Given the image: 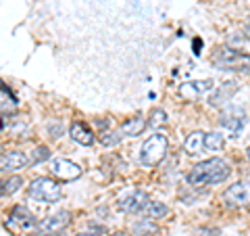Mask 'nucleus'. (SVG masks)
<instances>
[{"label":"nucleus","mask_w":250,"mask_h":236,"mask_svg":"<svg viewBox=\"0 0 250 236\" xmlns=\"http://www.w3.org/2000/svg\"><path fill=\"white\" fill-rule=\"evenodd\" d=\"M229 165L225 163L219 157H213V159H207L198 165H194L192 171L188 174V184L190 186H213V184H221L229 178Z\"/></svg>","instance_id":"nucleus-1"},{"label":"nucleus","mask_w":250,"mask_h":236,"mask_svg":"<svg viewBox=\"0 0 250 236\" xmlns=\"http://www.w3.org/2000/svg\"><path fill=\"white\" fill-rule=\"evenodd\" d=\"M165 155H167V138L163 134H152L140 148L138 159L144 167H154V165H159L165 159Z\"/></svg>","instance_id":"nucleus-2"},{"label":"nucleus","mask_w":250,"mask_h":236,"mask_svg":"<svg viewBox=\"0 0 250 236\" xmlns=\"http://www.w3.org/2000/svg\"><path fill=\"white\" fill-rule=\"evenodd\" d=\"M213 65L217 69H229V71H250V57L233 48H219L213 54Z\"/></svg>","instance_id":"nucleus-3"},{"label":"nucleus","mask_w":250,"mask_h":236,"mask_svg":"<svg viewBox=\"0 0 250 236\" xmlns=\"http://www.w3.org/2000/svg\"><path fill=\"white\" fill-rule=\"evenodd\" d=\"M29 196L38 203H57L61 199V184L52 178H36L29 184Z\"/></svg>","instance_id":"nucleus-4"},{"label":"nucleus","mask_w":250,"mask_h":236,"mask_svg":"<svg viewBox=\"0 0 250 236\" xmlns=\"http://www.w3.org/2000/svg\"><path fill=\"white\" fill-rule=\"evenodd\" d=\"M52 176L59 178V182H71L82 176V167L69 159H54L52 161Z\"/></svg>","instance_id":"nucleus-5"},{"label":"nucleus","mask_w":250,"mask_h":236,"mask_svg":"<svg viewBox=\"0 0 250 236\" xmlns=\"http://www.w3.org/2000/svg\"><path fill=\"white\" fill-rule=\"evenodd\" d=\"M223 201L236 207H248L250 205V182H236L223 192Z\"/></svg>","instance_id":"nucleus-6"},{"label":"nucleus","mask_w":250,"mask_h":236,"mask_svg":"<svg viewBox=\"0 0 250 236\" xmlns=\"http://www.w3.org/2000/svg\"><path fill=\"white\" fill-rule=\"evenodd\" d=\"M69 222H71V213H69V211H61V213H54L50 217L42 219V222H38L36 228L40 234H54V232L65 230Z\"/></svg>","instance_id":"nucleus-7"},{"label":"nucleus","mask_w":250,"mask_h":236,"mask_svg":"<svg viewBox=\"0 0 250 236\" xmlns=\"http://www.w3.org/2000/svg\"><path fill=\"white\" fill-rule=\"evenodd\" d=\"M219 123H221L225 130H229L231 134H238L242 128H244V123H246L244 109H240V107H228L221 113V119H219Z\"/></svg>","instance_id":"nucleus-8"},{"label":"nucleus","mask_w":250,"mask_h":236,"mask_svg":"<svg viewBox=\"0 0 250 236\" xmlns=\"http://www.w3.org/2000/svg\"><path fill=\"white\" fill-rule=\"evenodd\" d=\"M146 205H148V196L142 190H134V192L125 194L123 199L117 203V207H119V211H123V213H142Z\"/></svg>","instance_id":"nucleus-9"},{"label":"nucleus","mask_w":250,"mask_h":236,"mask_svg":"<svg viewBox=\"0 0 250 236\" xmlns=\"http://www.w3.org/2000/svg\"><path fill=\"white\" fill-rule=\"evenodd\" d=\"M27 165H31V159L25 157L21 151H11V153H2L0 157V169L2 171H17V169H25Z\"/></svg>","instance_id":"nucleus-10"},{"label":"nucleus","mask_w":250,"mask_h":236,"mask_svg":"<svg viewBox=\"0 0 250 236\" xmlns=\"http://www.w3.org/2000/svg\"><path fill=\"white\" fill-rule=\"evenodd\" d=\"M213 90V80H198V82H188L179 86V96L182 98H194L198 94H205Z\"/></svg>","instance_id":"nucleus-11"},{"label":"nucleus","mask_w":250,"mask_h":236,"mask_svg":"<svg viewBox=\"0 0 250 236\" xmlns=\"http://www.w3.org/2000/svg\"><path fill=\"white\" fill-rule=\"evenodd\" d=\"M238 92V84L236 82H225L221 88H219L217 92H213L208 96V103L213 105V107H223V105H228L231 96Z\"/></svg>","instance_id":"nucleus-12"},{"label":"nucleus","mask_w":250,"mask_h":236,"mask_svg":"<svg viewBox=\"0 0 250 236\" xmlns=\"http://www.w3.org/2000/svg\"><path fill=\"white\" fill-rule=\"evenodd\" d=\"M9 217H11V219H9L11 224H17L19 228H25V230H29V228L38 226L36 217L31 215V211L25 209L23 205H17V207H15V209L11 211V215H9Z\"/></svg>","instance_id":"nucleus-13"},{"label":"nucleus","mask_w":250,"mask_h":236,"mask_svg":"<svg viewBox=\"0 0 250 236\" xmlns=\"http://www.w3.org/2000/svg\"><path fill=\"white\" fill-rule=\"evenodd\" d=\"M69 134H71V138L75 140V142H80L83 146L94 144V134H92V130L88 128V125H83L82 121H75L71 125V130H69Z\"/></svg>","instance_id":"nucleus-14"},{"label":"nucleus","mask_w":250,"mask_h":236,"mask_svg":"<svg viewBox=\"0 0 250 236\" xmlns=\"http://www.w3.org/2000/svg\"><path fill=\"white\" fill-rule=\"evenodd\" d=\"M205 138H207L205 132H192L190 136L186 138V142H184L186 153H188V155H198V153H202V151H207Z\"/></svg>","instance_id":"nucleus-15"},{"label":"nucleus","mask_w":250,"mask_h":236,"mask_svg":"<svg viewBox=\"0 0 250 236\" xmlns=\"http://www.w3.org/2000/svg\"><path fill=\"white\" fill-rule=\"evenodd\" d=\"M144 128H146V119H144V117H131V119H127V121L121 123L119 132L123 134V136L136 138V136H140V134L144 132Z\"/></svg>","instance_id":"nucleus-16"},{"label":"nucleus","mask_w":250,"mask_h":236,"mask_svg":"<svg viewBox=\"0 0 250 236\" xmlns=\"http://www.w3.org/2000/svg\"><path fill=\"white\" fill-rule=\"evenodd\" d=\"M142 213L148 219H161V217H165L169 213V207L165 205V203H161V201H148V205L144 207Z\"/></svg>","instance_id":"nucleus-17"},{"label":"nucleus","mask_w":250,"mask_h":236,"mask_svg":"<svg viewBox=\"0 0 250 236\" xmlns=\"http://www.w3.org/2000/svg\"><path fill=\"white\" fill-rule=\"evenodd\" d=\"M225 144V138H223V134H219V132H208L207 134V138H205V146H207V151H221Z\"/></svg>","instance_id":"nucleus-18"},{"label":"nucleus","mask_w":250,"mask_h":236,"mask_svg":"<svg viewBox=\"0 0 250 236\" xmlns=\"http://www.w3.org/2000/svg\"><path fill=\"white\" fill-rule=\"evenodd\" d=\"M134 232L138 236H152L156 234V224H154V219H142V222H138L134 224Z\"/></svg>","instance_id":"nucleus-19"},{"label":"nucleus","mask_w":250,"mask_h":236,"mask_svg":"<svg viewBox=\"0 0 250 236\" xmlns=\"http://www.w3.org/2000/svg\"><path fill=\"white\" fill-rule=\"evenodd\" d=\"M21 184H23V180L19 176H11L9 180H4V182H2V186H0V192H2V196L13 194V192L19 190Z\"/></svg>","instance_id":"nucleus-20"},{"label":"nucleus","mask_w":250,"mask_h":236,"mask_svg":"<svg viewBox=\"0 0 250 236\" xmlns=\"http://www.w3.org/2000/svg\"><path fill=\"white\" fill-rule=\"evenodd\" d=\"M152 125V128H161V125L167 123V113L163 111V109H154V111L150 113V121H148Z\"/></svg>","instance_id":"nucleus-21"},{"label":"nucleus","mask_w":250,"mask_h":236,"mask_svg":"<svg viewBox=\"0 0 250 236\" xmlns=\"http://www.w3.org/2000/svg\"><path fill=\"white\" fill-rule=\"evenodd\" d=\"M0 105H2V113H4V115H6V111H9V109H13L15 105H17V100L13 98L11 90L6 88L4 84H2V103H0Z\"/></svg>","instance_id":"nucleus-22"},{"label":"nucleus","mask_w":250,"mask_h":236,"mask_svg":"<svg viewBox=\"0 0 250 236\" xmlns=\"http://www.w3.org/2000/svg\"><path fill=\"white\" fill-rule=\"evenodd\" d=\"M46 159H50V148L48 146H38L31 153V163H42Z\"/></svg>","instance_id":"nucleus-23"},{"label":"nucleus","mask_w":250,"mask_h":236,"mask_svg":"<svg viewBox=\"0 0 250 236\" xmlns=\"http://www.w3.org/2000/svg\"><path fill=\"white\" fill-rule=\"evenodd\" d=\"M121 136H123L121 132H104V134H103V144H104V146H113V144L119 142Z\"/></svg>","instance_id":"nucleus-24"},{"label":"nucleus","mask_w":250,"mask_h":236,"mask_svg":"<svg viewBox=\"0 0 250 236\" xmlns=\"http://www.w3.org/2000/svg\"><path fill=\"white\" fill-rule=\"evenodd\" d=\"M94 232H104V228H94V230L92 232H83V234H77V236H98V234H94Z\"/></svg>","instance_id":"nucleus-25"},{"label":"nucleus","mask_w":250,"mask_h":236,"mask_svg":"<svg viewBox=\"0 0 250 236\" xmlns=\"http://www.w3.org/2000/svg\"><path fill=\"white\" fill-rule=\"evenodd\" d=\"M50 132H52V136H54V138H59V136H61V123H59V125H52Z\"/></svg>","instance_id":"nucleus-26"},{"label":"nucleus","mask_w":250,"mask_h":236,"mask_svg":"<svg viewBox=\"0 0 250 236\" xmlns=\"http://www.w3.org/2000/svg\"><path fill=\"white\" fill-rule=\"evenodd\" d=\"M244 36H246V40L250 42V23H248V25H246V29H244Z\"/></svg>","instance_id":"nucleus-27"},{"label":"nucleus","mask_w":250,"mask_h":236,"mask_svg":"<svg viewBox=\"0 0 250 236\" xmlns=\"http://www.w3.org/2000/svg\"><path fill=\"white\" fill-rule=\"evenodd\" d=\"M108 236H127L125 232H115V234H108Z\"/></svg>","instance_id":"nucleus-28"},{"label":"nucleus","mask_w":250,"mask_h":236,"mask_svg":"<svg viewBox=\"0 0 250 236\" xmlns=\"http://www.w3.org/2000/svg\"><path fill=\"white\" fill-rule=\"evenodd\" d=\"M246 155H248V159H250V146H248V151H246Z\"/></svg>","instance_id":"nucleus-29"},{"label":"nucleus","mask_w":250,"mask_h":236,"mask_svg":"<svg viewBox=\"0 0 250 236\" xmlns=\"http://www.w3.org/2000/svg\"><path fill=\"white\" fill-rule=\"evenodd\" d=\"M36 236H38V234H36Z\"/></svg>","instance_id":"nucleus-30"}]
</instances>
